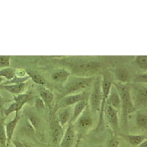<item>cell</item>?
Listing matches in <instances>:
<instances>
[{
  "label": "cell",
  "instance_id": "6da1fadb",
  "mask_svg": "<svg viewBox=\"0 0 147 147\" xmlns=\"http://www.w3.org/2000/svg\"><path fill=\"white\" fill-rule=\"evenodd\" d=\"M113 84L116 88L119 93L121 101V110L123 111V117L124 123L127 124V117L129 115L135 111V105L133 104L131 89L127 84H121L118 82H113Z\"/></svg>",
  "mask_w": 147,
  "mask_h": 147
},
{
  "label": "cell",
  "instance_id": "7a4b0ae2",
  "mask_svg": "<svg viewBox=\"0 0 147 147\" xmlns=\"http://www.w3.org/2000/svg\"><path fill=\"white\" fill-rule=\"evenodd\" d=\"M94 80V76L81 77L75 75L70 76L64 87L63 97L70 94L82 93L86 88L90 87Z\"/></svg>",
  "mask_w": 147,
  "mask_h": 147
},
{
  "label": "cell",
  "instance_id": "3957f363",
  "mask_svg": "<svg viewBox=\"0 0 147 147\" xmlns=\"http://www.w3.org/2000/svg\"><path fill=\"white\" fill-rule=\"evenodd\" d=\"M102 100V75H98L94 80L92 92L89 97V106L92 114L100 112Z\"/></svg>",
  "mask_w": 147,
  "mask_h": 147
},
{
  "label": "cell",
  "instance_id": "277c9868",
  "mask_svg": "<svg viewBox=\"0 0 147 147\" xmlns=\"http://www.w3.org/2000/svg\"><path fill=\"white\" fill-rule=\"evenodd\" d=\"M102 100L101 104V107L100 109V114H99V121L98 127L102 126L104 123V109L106 105L107 99L109 96V94L111 90V88L113 85V80L112 75L109 71H104L102 73Z\"/></svg>",
  "mask_w": 147,
  "mask_h": 147
},
{
  "label": "cell",
  "instance_id": "5b68a950",
  "mask_svg": "<svg viewBox=\"0 0 147 147\" xmlns=\"http://www.w3.org/2000/svg\"><path fill=\"white\" fill-rule=\"evenodd\" d=\"M100 63L98 62H89L80 64L75 67V76L81 77H91L97 73L100 68Z\"/></svg>",
  "mask_w": 147,
  "mask_h": 147
},
{
  "label": "cell",
  "instance_id": "8992f818",
  "mask_svg": "<svg viewBox=\"0 0 147 147\" xmlns=\"http://www.w3.org/2000/svg\"><path fill=\"white\" fill-rule=\"evenodd\" d=\"M85 100V94L84 92L75 94H70L62 97L60 98L55 107V112L63 107L72 106L78 102Z\"/></svg>",
  "mask_w": 147,
  "mask_h": 147
},
{
  "label": "cell",
  "instance_id": "52a82bcc",
  "mask_svg": "<svg viewBox=\"0 0 147 147\" xmlns=\"http://www.w3.org/2000/svg\"><path fill=\"white\" fill-rule=\"evenodd\" d=\"M104 115L106 116L107 122L114 132L116 133L119 130L118 111L109 105H106L104 109Z\"/></svg>",
  "mask_w": 147,
  "mask_h": 147
},
{
  "label": "cell",
  "instance_id": "ba28073f",
  "mask_svg": "<svg viewBox=\"0 0 147 147\" xmlns=\"http://www.w3.org/2000/svg\"><path fill=\"white\" fill-rule=\"evenodd\" d=\"M85 109L81 116H80L75 123L76 126L80 131H85L88 130L93 124V119L91 116L90 111Z\"/></svg>",
  "mask_w": 147,
  "mask_h": 147
},
{
  "label": "cell",
  "instance_id": "9c48e42d",
  "mask_svg": "<svg viewBox=\"0 0 147 147\" xmlns=\"http://www.w3.org/2000/svg\"><path fill=\"white\" fill-rule=\"evenodd\" d=\"M134 96H132L134 105L140 108L146 107L147 105V88L146 87H138L135 88Z\"/></svg>",
  "mask_w": 147,
  "mask_h": 147
},
{
  "label": "cell",
  "instance_id": "30bf717a",
  "mask_svg": "<svg viewBox=\"0 0 147 147\" xmlns=\"http://www.w3.org/2000/svg\"><path fill=\"white\" fill-rule=\"evenodd\" d=\"M76 139V133L72 124L64 132L63 136L59 142L60 147H73Z\"/></svg>",
  "mask_w": 147,
  "mask_h": 147
},
{
  "label": "cell",
  "instance_id": "8fae6325",
  "mask_svg": "<svg viewBox=\"0 0 147 147\" xmlns=\"http://www.w3.org/2000/svg\"><path fill=\"white\" fill-rule=\"evenodd\" d=\"M107 105H110L117 111L121 110V101L116 88L113 84L107 99Z\"/></svg>",
  "mask_w": 147,
  "mask_h": 147
},
{
  "label": "cell",
  "instance_id": "7c38bea8",
  "mask_svg": "<svg viewBox=\"0 0 147 147\" xmlns=\"http://www.w3.org/2000/svg\"><path fill=\"white\" fill-rule=\"evenodd\" d=\"M19 120H20V115H19L18 113H15V115L13 119L5 124L6 137H7L8 147L10 145V143L12 141L13 136L15 130L19 122Z\"/></svg>",
  "mask_w": 147,
  "mask_h": 147
},
{
  "label": "cell",
  "instance_id": "4fadbf2b",
  "mask_svg": "<svg viewBox=\"0 0 147 147\" xmlns=\"http://www.w3.org/2000/svg\"><path fill=\"white\" fill-rule=\"evenodd\" d=\"M72 106L63 107L57 111V119L62 127L70 122L72 116Z\"/></svg>",
  "mask_w": 147,
  "mask_h": 147
},
{
  "label": "cell",
  "instance_id": "5bb4252c",
  "mask_svg": "<svg viewBox=\"0 0 147 147\" xmlns=\"http://www.w3.org/2000/svg\"><path fill=\"white\" fill-rule=\"evenodd\" d=\"M40 98L44 102L45 106L48 107L50 111V113L52 112L53 104L54 98V95L53 92L50 90L49 89L42 87L39 90Z\"/></svg>",
  "mask_w": 147,
  "mask_h": 147
},
{
  "label": "cell",
  "instance_id": "9a60e30c",
  "mask_svg": "<svg viewBox=\"0 0 147 147\" xmlns=\"http://www.w3.org/2000/svg\"><path fill=\"white\" fill-rule=\"evenodd\" d=\"M51 129L52 131L53 142L55 143L60 142L64 134L63 127L60 125L57 118L51 122Z\"/></svg>",
  "mask_w": 147,
  "mask_h": 147
},
{
  "label": "cell",
  "instance_id": "2e32d148",
  "mask_svg": "<svg viewBox=\"0 0 147 147\" xmlns=\"http://www.w3.org/2000/svg\"><path fill=\"white\" fill-rule=\"evenodd\" d=\"M87 105L88 102L86 100L80 101L74 105V107H73L72 111L71 118L70 120L71 124H73L76 122L78 118L81 116V114L84 113L85 109L87 107Z\"/></svg>",
  "mask_w": 147,
  "mask_h": 147
},
{
  "label": "cell",
  "instance_id": "e0dca14e",
  "mask_svg": "<svg viewBox=\"0 0 147 147\" xmlns=\"http://www.w3.org/2000/svg\"><path fill=\"white\" fill-rule=\"evenodd\" d=\"M26 83L21 84H9V85H0V88L2 90L8 92L9 93L13 94L14 95L23 94L25 88H26Z\"/></svg>",
  "mask_w": 147,
  "mask_h": 147
},
{
  "label": "cell",
  "instance_id": "ac0fdd59",
  "mask_svg": "<svg viewBox=\"0 0 147 147\" xmlns=\"http://www.w3.org/2000/svg\"><path fill=\"white\" fill-rule=\"evenodd\" d=\"M115 76H116L117 82L121 84H126L129 82L130 73L129 70H127L124 67H119L115 71Z\"/></svg>",
  "mask_w": 147,
  "mask_h": 147
},
{
  "label": "cell",
  "instance_id": "d6986e66",
  "mask_svg": "<svg viewBox=\"0 0 147 147\" xmlns=\"http://www.w3.org/2000/svg\"><path fill=\"white\" fill-rule=\"evenodd\" d=\"M71 76L69 71L66 69L61 68L57 69L52 75V78L53 80L58 83H65Z\"/></svg>",
  "mask_w": 147,
  "mask_h": 147
},
{
  "label": "cell",
  "instance_id": "ffe728a7",
  "mask_svg": "<svg viewBox=\"0 0 147 147\" xmlns=\"http://www.w3.org/2000/svg\"><path fill=\"white\" fill-rule=\"evenodd\" d=\"M123 136L127 142L133 146H139L146 140V136L143 135H123Z\"/></svg>",
  "mask_w": 147,
  "mask_h": 147
},
{
  "label": "cell",
  "instance_id": "44dd1931",
  "mask_svg": "<svg viewBox=\"0 0 147 147\" xmlns=\"http://www.w3.org/2000/svg\"><path fill=\"white\" fill-rule=\"evenodd\" d=\"M136 124L142 130L147 129V116L143 113H138L136 116Z\"/></svg>",
  "mask_w": 147,
  "mask_h": 147
},
{
  "label": "cell",
  "instance_id": "7402d4cb",
  "mask_svg": "<svg viewBox=\"0 0 147 147\" xmlns=\"http://www.w3.org/2000/svg\"><path fill=\"white\" fill-rule=\"evenodd\" d=\"M27 73V75L29 76V78L32 80V81L34 82L36 84L40 85H43L45 84V80L41 76L39 73L35 72L34 71H32V70L28 69L25 70Z\"/></svg>",
  "mask_w": 147,
  "mask_h": 147
},
{
  "label": "cell",
  "instance_id": "603a6c76",
  "mask_svg": "<svg viewBox=\"0 0 147 147\" xmlns=\"http://www.w3.org/2000/svg\"><path fill=\"white\" fill-rule=\"evenodd\" d=\"M16 76V69L14 68H6L0 69V76L6 80H10Z\"/></svg>",
  "mask_w": 147,
  "mask_h": 147
},
{
  "label": "cell",
  "instance_id": "cb8c5ba5",
  "mask_svg": "<svg viewBox=\"0 0 147 147\" xmlns=\"http://www.w3.org/2000/svg\"><path fill=\"white\" fill-rule=\"evenodd\" d=\"M5 124L4 119H0V147H8Z\"/></svg>",
  "mask_w": 147,
  "mask_h": 147
},
{
  "label": "cell",
  "instance_id": "d4e9b609",
  "mask_svg": "<svg viewBox=\"0 0 147 147\" xmlns=\"http://www.w3.org/2000/svg\"><path fill=\"white\" fill-rule=\"evenodd\" d=\"M23 107V105L19 104L17 103V102H13L12 104L9 105V107L7 109H4V111H3L5 118L7 117L12 113H18L19 111H20Z\"/></svg>",
  "mask_w": 147,
  "mask_h": 147
},
{
  "label": "cell",
  "instance_id": "484cf974",
  "mask_svg": "<svg viewBox=\"0 0 147 147\" xmlns=\"http://www.w3.org/2000/svg\"><path fill=\"white\" fill-rule=\"evenodd\" d=\"M30 98V94L23 93L19 95H14L13 101L24 106L25 104H27V102L29 101Z\"/></svg>",
  "mask_w": 147,
  "mask_h": 147
},
{
  "label": "cell",
  "instance_id": "4316f807",
  "mask_svg": "<svg viewBox=\"0 0 147 147\" xmlns=\"http://www.w3.org/2000/svg\"><path fill=\"white\" fill-rule=\"evenodd\" d=\"M30 79L29 76L28 75L24 76V77H19V76H15V77L10 80L6 81L4 83H3L1 85H9V84H21L24 83H26L27 81Z\"/></svg>",
  "mask_w": 147,
  "mask_h": 147
},
{
  "label": "cell",
  "instance_id": "83f0119b",
  "mask_svg": "<svg viewBox=\"0 0 147 147\" xmlns=\"http://www.w3.org/2000/svg\"><path fill=\"white\" fill-rule=\"evenodd\" d=\"M135 61L140 68L146 71L147 70V56H137L135 57Z\"/></svg>",
  "mask_w": 147,
  "mask_h": 147
},
{
  "label": "cell",
  "instance_id": "f1b7e54d",
  "mask_svg": "<svg viewBox=\"0 0 147 147\" xmlns=\"http://www.w3.org/2000/svg\"><path fill=\"white\" fill-rule=\"evenodd\" d=\"M28 121L34 130L38 129L40 126V120L36 115L33 114H28Z\"/></svg>",
  "mask_w": 147,
  "mask_h": 147
},
{
  "label": "cell",
  "instance_id": "f546056e",
  "mask_svg": "<svg viewBox=\"0 0 147 147\" xmlns=\"http://www.w3.org/2000/svg\"><path fill=\"white\" fill-rule=\"evenodd\" d=\"M10 56H0V69L9 68L10 66Z\"/></svg>",
  "mask_w": 147,
  "mask_h": 147
},
{
  "label": "cell",
  "instance_id": "4dcf8cb0",
  "mask_svg": "<svg viewBox=\"0 0 147 147\" xmlns=\"http://www.w3.org/2000/svg\"><path fill=\"white\" fill-rule=\"evenodd\" d=\"M134 82L135 83H143V84H146L147 83V74L145 73H142V74L137 75L135 79H134Z\"/></svg>",
  "mask_w": 147,
  "mask_h": 147
},
{
  "label": "cell",
  "instance_id": "1f68e13d",
  "mask_svg": "<svg viewBox=\"0 0 147 147\" xmlns=\"http://www.w3.org/2000/svg\"><path fill=\"white\" fill-rule=\"evenodd\" d=\"M35 105H36V108L37 109L41 110L45 107V104H44V102L42 100V99L40 98H38L36 100V103H35Z\"/></svg>",
  "mask_w": 147,
  "mask_h": 147
},
{
  "label": "cell",
  "instance_id": "d6a6232c",
  "mask_svg": "<svg viewBox=\"0 0 147 147\" xmlns=\"http://www.w3.org/2000/svg\"><path fill=\"white\" fill-rule=\"evenodd\" d=\"M119 142L116 138H112L109 142L108 147H119Z\"/></svg>",
  "mask_w": 147,
  "mask_h": 147
},
{
  "label": "cell",
  "instance_id": "836d02e7",
  "mask_svg": "<svg viewBox=\"0 0 147 147\" xmlns=\"http://www.w3.org/2000/svg\"><path fill=\"white\" fill-rule=\"evenodd\" d=\"M12 143H13V146L14 147H25V144L22 143L21 142L18 141V140H12Z\"/></svg>",
  "mask_w": 147,
  "mask_h": 147
},
{
  "label": "cell",
  "instance_id": "e575fe53",
  "mask_svg": "<svg viewBox=\"0 0 147 147\" xmlns=\"http://www.w3.org/2000/svg\"><path fill=\"white\" fill-rule=\"evenodd\" d=\"M3 105H4V100H3L1 95H0V111H1V113H3V111H4V109H3Z\"/></svg>",
  "mask_w": 147,
  "mask_h": 147
},
{
  "label": "cell",
  "instance_id": "d590c367",
  "mask_svg": "<svg viewBox=\"0 0 147 147\" xmlns=\"http://www.w3.org/2000/svg\"><path fill=\"white\" fill-rule=\"evenodd\" d=\"M138 147H147V141L145 140V141L143 142V143H142L141 144H140Z\"/></svg>",
  "mask_w": 147,
  "mask_h": 147
},
{
  "label": "cell",
  "instance_id": "8d00e7d4",
  "mask_svg": "<svg viewBox=\"0 0 147 147\" xmlns=\"http://www.w3.org/2000/svg\"><path fill=\"white\" fill-rule=\"evenodd\" d=\"M4 80H5V79L3 78L2 77H1V76H0V85L3 84V81H4Z\"/></svg>",
  "mask_w": 147,
  "mask_h": 147
},
{
  "label": "cell",
  "instance_id": "74e56055",
  "mask_svg": "<svg viewBox=\"0 0 147 147\" xmlns=\"http://www.w3.org/2000/svg\"><path fill=\"white\" fill-rule=\"evenodd\" d=\"M25 147H34V146H32L30 145H27V144H25Z\"/></svg>",
  "mask_w": 147,
  "mask_h": 147
},
{
  "label": "cell",
  "instance_id": "f35d334b",
  "mask_svg": "<svg viewBox=\"0 0 147 147\" xmlns=\"http://www.w3.org/2000/svg\"><path fill=\"white\" fill-rule=\"evenodd\" d=\"M11 147H14V146H11Z\"/></svg>",
  "mask_w": 147,
  "mask_h": 147
}]
</instances>
